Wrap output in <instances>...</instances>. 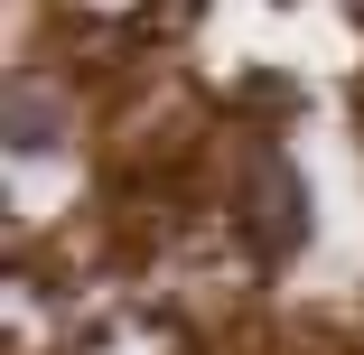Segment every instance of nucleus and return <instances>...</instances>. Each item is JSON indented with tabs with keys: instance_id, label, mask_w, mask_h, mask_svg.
Returning <instances> with one entry per match:
<instances>
[{
	"instance_id": "nucleus-2",
	"label": "nucleus",
	"mask_w": 364,
	"mask_h": 355,
	"mask_svg": "<svg viewBox=\"0 0 364 355\" xmlns=\"http://www.w3.org/2000/svg\"><path fill=\"white\" fill-rule=\"evenodd\" d=\"M0 140H10L19 159H47L56 140H65V103L47 85H10V103H0Z\"/></svg>"
},
{
	"instance_id": "nucleus-1",
	"label": "nucleus",
	"mask_w": 364,
	"mask_h": 355,
	"mask_svg": "<svg viewBox=\"0 0 364 355\" xmlns=\"http://www.w3.org/2000/svg\"><path fill=\"white\" fill-rule=\"evenodd\" d=\"M243 243L262 262H289L309 243V178L280 150H252V169H243Z\"/></svg>"
}]
</instances>
